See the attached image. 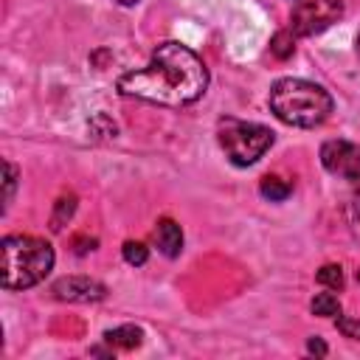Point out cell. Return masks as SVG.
Segmentation results:
<instances>
[{
    "instance_id": "cell-1",
    "label": "cell",
    "mask_w": 360,
    "mask_h": 360,
    "mask_svg": "<svg viewBox=\"0 0 360 360\" xmlns=\"http://www.w3.org/2000/svg\"><path fill=\"white\" fill-rule=\"evenodd\" d=\"M205 87H208V68L191 48L180 42L158 45L146 68L129 70L118 79V90L124 96L166 107L191 104L205 93Z\"/></svg>"
},
{
    "instance_id": "cell-2",
    "label": "cell",
    "mask_w": 360,
    "mask_h": 360,
    "mask_svg": "<svg viewBox=\"0 0 360 360\" xmlns=\"http://www.w3.org/2000/svg\"><path fill=\"white\" fill-rule=\"evenodd\" d=\"M270 110L290 127H321L332 112V96L307 79H278L270 87Z\"/></svg>"
},
{
    "instance_id": "cell-3",
    "label": "cell",
    "mask_w": 360,
    "mask_h": 360,
    "mask_svg": "<svg viewBox=\"0 0 360 360\" xmlns=\"http://www.w3.org/2000/svg\"><path fill=\"white\" fill-rule=\"evenodd\" d=\"M53 267V248L37 236H6L0 242V276L6 290L39 284Z\"/></svg>"
},
{
    "instance_id": "cell-4",
    "label": "cell",
    "mask_w": 360,
    "mask_h": 360,
    "mask_svg": "<svg viewBox=\"0 0 360 360\" xmlns=\"http://www.w3.org/2000/svg\"><path fill=\"white\" fill-rule=\"evenodd\" d=\"M217 141L233 166H250L273 146V129L253 121L219 118Z\"/></svg>"
},
{
    "instance_id": "cell-5",
    "label": "cell",
    "mask_w": 360,
    "mask_h": 360,
    "mask_svg": "<svg viewBox=\"0 0 360 360\" xmlns=\"http://www.w3.org/2000/svg\"><path fill=\"white\" fill-rule=\"evenodd\" d=\"M343 14L340 0H295L290 14V31L298 37H312L338 22Z\"/></svg>"
},
{
    "instance_id": "cell-6",
    "label": "cell",
    "mask_w": 360,
    "mask_h": 360,
    "mask_svg": "<svg viewBox=\"0 0 360 360\" xmlns=\"http://www.w3.org/2000/svg\"><path fill=\"white\" fill-rule=\"evenodd\" d=\"M321 163L329 174L346 177V180H360V143L352 141H326L321 146Z\"/></svg>"
},
{
    "instance_id": "cell-7",
    "label": "cell",
    "mask_w": 360,
    "mask_h": 360,
    "mask_svg": "<svg viewBox=\"0 0 360 360\" xmlns=\"http://www.w3.org/2000/svg\"><path fill=\"white\" fill-rule=\"evenodd\" d=\"M53 298L59 301H76V304H93V301H101L107 295V287L96 278H87V276H65L59 281H53L51 287Z\"/></svg>"
},
{
    "instance_id": "cell-8",
    "label": "cell",
    "mask_w": 360,
    "mask_h": 360,
    "mask_svg": "<svg viewBox=\"0 0 360 360\" xmlns=\"http://www.w3.org/2000/svg\"><path fill=\"white\" fill-rule=\"evenodd\" d=\"M152 239H155L158 250H160L163 256H169V259H174V256L183 250V231H180V225H177L174 219H169V217L158 219V225H155V231H152Z\"/></svg>"
},
{
    "instance_id": "cell-9",
    "label": "cell",
    "mask_w": 360,
    "mask_h": 360,
    "mask_svg": "<svg viewBox=\"0 0 360 360\" xmlns=\"http://www.w3.org/2000/svg\"><path fill=\"white\" fill-rule=\"evenodd\" d=\"M104 340L115 349H138L141 340H143V332L132 323H124V326H115V329H107L104 332Z\"/></svg>"
},
{
    "instance_id": "cell-10",
    "label": "cell",
    "mask_w": 360,
    "mask_h": 360,
    "mask_svg": "<svg viewBox=\"0 0 360 360\" xmlns=\"http://www.w3.org/2000/svg\"><path fill=\"white\" fill-rule=\"evenodd\" d=\"M259 191H262L264 200L281 202V200H287V197L292 194V186H290L287 180H281V177H264V180L259 183Z\"/></svg>"
},
{
    "instance_id": "cell-11",
    "label": "cell",
    "mask_w": 360,
    "mask_h": 360,
    "mask_svg": "<svg viewBox=\"0 0 360 360\" xmlns=\"http://www.w3.org/2000/svg\"><path fill=\"white\" fill-rule=\"evenodd\" d=\"M73 211H76V197H73V194L59 197V200H56V208H53V214H51V231H62V228L68 225V219L73 217Z\"/></svg>"
},
{
    "instance_id": "cell-12",
    "label": "cell",
    "mask_w": 360,
    "mask_h": 360,
    "mask_svg": "<svg viewBox=\"0 0 360 360\" xmlns=\"http://www.w3.org/2000/svg\"><path fill=\"white\" fill-rule=\"evenodd\" d=\"M309 309H312V315L332 318V315H340V301H338V295H332V292H318V295L309 301Z\"/></svg>"
},
{
    "instance_id": "cell-13",
    "label": "cell",
    "mask_w": 360,
    "mask_h": 360,
    "mask_svg": "<svg viewBox=\"0 0 360 360\" xmlns=\"http://www.w3.org/2000/svg\"><path fill=\"white\" fill-rule=\"evenodd\" d=\"M292 51H295V45H292V31H276L273 39H270V53H273L276 59H290Z\"/></svg>"
},
{
    "instance_id": "cell-14",
    "label": "cell",
    "mask_w": 360,
    "mask_h": 360,
    "mask_svg": "<svg viewBox=\"0 0 360 360\" xmlns=\"http://www.w3.org/2000/svg\"><path fill=\"white\" fill-rule=\"evenodd\" d=\"M121 253H124V262L127 264H135V267L146 264V259H149V250H146L143 242H124Z\"/></svg>"
},
{
    "instance_id": "cell-15",
    "label": "cell",
    "mask_w": 360,
    "mask_h": 360,
    "mask_svg": "<svg viewBox=\"0 0 360 360\" xmlns=\"http://www.w3.org/2000/svg\"><path fill=\"white\" fill-rule=\"evenodd\" d=\"M318 284H323L329 290H340L343 287V270H340V264H323L318 270Z\"/></svg>"
},
{
    "instance_id": "cell-16",
    "label": "cell",
    "mask_w": 360,
    "mask_h": 360,
    "mask_svg": "<svg viewBox=\"0 0 360 360\" xmlns=\"http://www.w3.org/2000/svg\"><path fill=\"white\" fill-rule=\"evenodd\" d=\"M3 169H6V194H3V211H6L11 205V197H14V188H17V166L6 160Z\"/></svg>"
},
{
    "instance_id": "cell-17",
    "label": "cell",
    "mask_w": 360,
    "mask_h": 360,
    "mask_svg": "<svg viewBox=\"0 0 360 360\" xmlns=\"http://www.w3.org/2000/svg\"><path fill=\"white\" fill-rule=\"evenodd\" d=\"M338 329L343 332V338H352V340H360V318H340L338 315Z\"/></svg>"
},
{
    "instance_id": "cell-18",
    "label": "cell",
    "mask_w": 360,
    "mask_h": 360,
    "mask_svg": "<svg viewBox=\"0 0 360 360\" xmlns=\"http://www.w3.org/2000/svg\"><path fill=\"white\" fill-rule=\"evenodd\" d=\"M349 211H352V228H354V233L360 236V194L352 197V208H349Z\"/></svg>"
},
{
    "instance_id": "cell-19",
    "label": "cell",
    "mask_w": 360,
    "mask_h": 360,
    "mask_svg": "<svg viewBox=\"0 0 360 360\" xmlns=\"http://www.w3.org/2000/svg\"><path fill=\"white\" fill-rule=\"evenodd\" d=\"M307 352H309V354H321V357H323L329 349H326V343H323L321 338H309V340H307Z\"/></svg>"
},
{
    "instance_id": "cell-20",
    "label": "cell",
    "mask_w": 360,
    "mask_h": 360,
    "mask_svg": "<svg viewBox=\"0 0 360 360\" xmlns=\"http://www.w3.org/2000/svg\"><path fill=\"white\" fill-rule=\"evenodd\" d=\"M118 6H135V3H141V0H115Z\"/></svg>"
},
{
    "instance_id": "cell-21",
    "label": "cell",
    "mask_w": 360,
    "mask_h": 360,
    "mask_svg": "<svg viewBox=\"0 0 360 360\" xmlns=\"http://www.w3.org/2000/svg\"><path fill=\"white\" fill-rule=\"evenodd\" d=\"M357 53H360V34H357Z\"/></svg>"
}]
</instances>
